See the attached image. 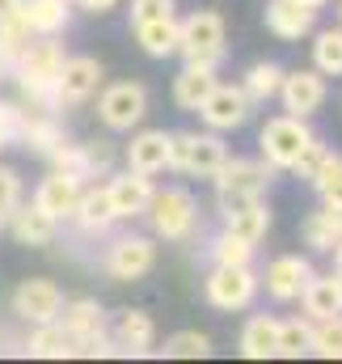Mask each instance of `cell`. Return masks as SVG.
<instances>
[{
    "mask_svg": "<svg viewBox=\"0 0 342 364\" xmlns=\"http://www.w3.org/2000/svg\"><path fill=\"white\" fill-rule=\"evenodd\" d=\"M330 255H334V272L342 275V242H338V246H334V250H330Z\"/></svg>",
    "mask_w": 342,
    "mask_h": 364,
    "instance_id": "obj_48",
    "label": "cell"
},
{
    "mask_svg": "<svg viewBox=\"0 0 342 364\" xmlns=\"http://www.w3.org/2000/svg\"><path fill=\"white\" fill-rule=\"evenodd\" d=\"M127 170L148 174V178H157L161 170H170V132H161V127L136 132L131 144H127Z\"/></svg>",
    "mask_w": 342,
    "mask_h": 364,
    "instance_id": "obj_14",
    "label": "cell"
},
{
    "mask_svg": "<svg viewBox=\"0 0 342 364\" xmlns=\"http://www.w3.org/2000/svg\"><path fill=\"white\" fill-rule=\"evenodd\" d=\"M26 352L38 356V360H64V356H77V339L64 331V322H38L34 335L26 339Z\"/></svg>",
    "mask_w": 342,
    "mask_h": 364,
    "instance_id": "obj_27",
    "label": "cell"
},
{
    "mask_svg": "<svg viewBox=\"0 0 342 364\" xmlns=\"http://www.w3.org/2000/svg\"><path fill=\"white\" fill-rule=\"evenodd\" d=\"M60 68H64V47L51 43V38H43V34H38V43H26V51L13 60L17 85H21L26 102H30L34 110L55 114V110L64 106L60 93H55V77H60Z\"/></svg>",
    "mask_w": 342,
    "mask_h": 364,
    "instance_id": "obj_1",
    "label": "cell"
},
{
    "mask_svg": "<svg viewBox=\"0 0 342 364\" xmlns=\"http://www.w3.org/2000/svg\"><path fill=\"white\" fill-rule=\"evenodd\" d=\"M4 225H9V233H13L21 246H34V250L55 242V220H51L43 208H34V203H26V208L17 203V208L9 212V220H4Z\"/></svg>",
    "mask_w": 342,
    "mask_h": 364,
    "instance_id": "obj_22",
    "label": "cell"
},
{
    "mask_svg": "<svg viewBox=\"0 0 342 364\" xmlns=\"http://www.w3.org/2000/svg\"><path fill=\"white\" fill-rule=\"evenodd\" d=\"M279 97H283V110L287 114H317L321 102H326V77L317 68H296V73H283L279 81Z\"/></svg>",
    "mask_w": 342,
    "mask_h": 364,
    "instance_id": "obj_10",
    "label": "cell"
},
{
    "mask_svg": "<svg viewBox=\"0 0 342 364\" xmlns=\"http://www.w3.org/2000/svg\"><path fill=\"white\" fill-rule=\"evenodd\" d=\"M304 4H309V9H321V4H330V0H304Z\"/></svg>",
    "mask_w": 342,
    "mask_h": 364,
    "instance_id": "obj_50",
    "label": "cell"
},
{
    "mask_svg": "<svg viewBox=\"0 0 342 364\" xmlns=\"http://www.w3.org/2000/svg\"><path fill=\"white\" fill-rule=\"evenodd\" d=\"M17 9H21V17H26V26H30L34 38L38 34L43 38H55L72 21V0H21Z\"/></svg>",
    "mask_w": 342,
    "mask_h": 364,
    "instance_id": "obj_21",
    "label": "cell"
},
{
    "mask_svg": "<svg viewBox=\"0 0 342 364\" xmlns=\"http://www.w3.org/2000/svg\"><path fill=\"white\" fill-rule=\"evenodd\" d=\"M60 322H64V331L77 339V352H81V343L97 339V335L106 331V309H101L93 296H77V301H64Z\"/></svg>",
    "mask_w": 342,
    "mask_h": 364,
    "instance_id": "obj_20",
    "label": "cell"
},
{
    "mask_svg": "<svg viewBox=\"0 0 342 364\" xmlns=\"http://www.w3.org/2000/svg\"><path fill=\"white\" fill-rule=\"evenodd\" d=\"M309 279H313L309 259H300V255H279V259L266 267V292H270L275 301H300V292H304Z\"/></svg>",
    "mask_w": 342,
    "mask_h": 364,
    "instance_id": "obj_18",
    "label": "cell"
},
{
    "mask_svg": "<svg viewBox=\"0 0 342 364\" xmlns=\"http://www.w3.org/2000/svg\"><path fill=\"white\" fill-rule=\"evenodd\" d=\"M313 26H317V9H309L304 0H270L266 4V30L283 43L313 34Z\"/></svg>",
    "mask_w": 342,
    "mask_h": 364,
    "instance_id": "obj_15",
    "label": "cell"
},
{
    "mask_svg": "<svg viewBox=\"0 0 342 364\" xmlns=\"http://www.w3.org/2000/svg\"><path fill=\"white\" fill-rule=\"evenodd\" d=\"M300 301H304V318H313V322L342 314V275H338V272L313 275V279L304 284Z\"/></svg>",
    "mask_w": 342,
    "mask_h": 364,
    "instance_id": "obj_23",
    "label": "cell"
},
{
    "mask_svg": "<svg viewBox=\"0 0 342 364\" xmlns=\"http://www.w3.org/2000/svg\"><path fill=\"white\" fill-rule=\"evenodd\" d=\"M309 140H313V132H309V123H304L300 114L266 119V127H262V136H258V144H262V161L275 166V170H292L296 157L309 149Z\"/></svg>",
    "mask_w": 342,
    "mask_h": 364,
    "instance_id": "obj_4",
    "label": "cell"
},
{
    "mask_svg": "<svg viewBox=\"0 0 342 364\" xmlns=\"http://www.w3.org/2000/svg\"><path fill=\"white\" fill-rule=\"evenodd\" d=\"M17 4H21V0H0V17H9V13H17Z\"/></svg>",
    "mask_w": 342,
    "mask_h": 364,
    "instance_id": "obj_47",
    "label": "cell"
},
{
    "mask_svg": "<svg viewBox=\"0 0 342 364\" xmlns=\"http://www.w3.org/2000/svg\"><path fill=\"white\" fill-rule=\"evenodd\" d=\"M203 292H207V301H211L220 314H237V309L254 305L258 275L250 272V263H246V267H211Z\"/></svg>",
    "mask_w": 342,
    "mask_h": 364,
    "instance_id": "obj_7",
    "label": "cell"
},
{
    "mask_svg": "<svg viewBox=\"0 0 342 364\" xmlns=\"http://www.w3.org/2000/svg\"><path fill=\"white\" fill-rule=\"evenodd\" d=\"M250 110H254V102L246 97L241 85H220V81H216V90L199 102L194 114H199L211 132H233V127H241V123L250 119Z\"/></svg>",
    "mask_w": 342,
    "mask_h": 364,
    "instance_id": "obj_8",
    "label": "cell"
},
{
    "mask_svg": "<svg viewBox=\"0 0 342 364\" xmlns=\"http://www.w3.org/2000/svg\"><path fill=\"white\" fill-rule=\"evenodd\" d=\"M64 309V292L55 279H21L17 292H13V314L21 322H55Z\"/></svg>",
    "mask_w": 342,
    "mask_h": 364,
    "instance_id": "obj_9",
    "label": "cell"
},
{
    "mask_svg": "<svg viewBox=\"0 0 342 364\" xmlns=\"http://www.w3.org/2000/svg\"><path fill=\"white\" fill-rule=\"evenodd\" d=\"M313 68L321 77H342V26L334 30H321L317 43H313Z\"/></svg>",
    "mask_w": 342,
    "mask_h": 364,
    "instance_id": "obj_33",
    "label": "cell"
},
{
    "mask_svg": "<svg viewBox=\"0 0 342 364\" xmlns=\"http://www.w3.org/2000/svg\"><path fill=\"white\" fill-rule=\"evenodd\" d=\"M220 208H224V229L228 233H237V237H246L254 246L270 233V208L262 203V195H254V199H228Z\"/></svg>",
    "mask_w": 342,
    "mask_h": 364,
    "instance_id": "obj_16",
    "label": "cell"
},
{
    "mask_svg": "<svg viewBox=\"0 0 342 364\" xmlns=\"http://www.w3.org/2000/svg\"><path fill=\"white\" fill-rule=\"evenodd\" d=\"M279 81H283V68H279V64H270V60H262V64H254V68L246 73L241 90H246L250 102H270V97L279 93Z\"/></svg>",
    "mask_w": 342,
    "mask_h": 364,
    "instance_id": "obj_34",
    "label": "cell"
},
{
    "mask_svg": "<svg viewBox=\"0 0 342 364\" xmlns=\"http://www.w3.org/2000/svg\"><path fill=\"white\" fill-rule=\"evenodd\" d=\"M77 4H81L85 13H106V9H114L118 0H77Z\"/></svg>",
    "mask_w": 342,
    "mask_h": 364,
    "instance_id": "obj_46",
    "label": "cell"
},
{
    "mask_svg": "<svg viewBox=\"0 0 342 364\" xmlns=\"http://www.w3.org/2000/svg\"><path fill=\"white\" fill-rule=\"evenodd\" d=\"M106 191H110V203H114V216L118 220H136V216H144L148 212V199H153V178L148 174H136V170H127V174H114V178L106 182Z\"/></svg>",
    "mask_w": 342,
    "mask_h": 364,
    "instance_id": "obj_13",
    "label": "cell"
},
{
    "mask_svg": "<svg viewBox=\"0 0 342 364\" xmlns=\"http://www.w3.org/2000/svg\"><path fill=\"white\" fill-rule=\"evenodd\" d=\"M157 229V237L165 242H186L194 233V220H199V203L190 191L182 186H165V191H153L148 199V212H144Z\"/></svg>",
    "mask_w": 342,
    "mask_h": 364,
    "instance_id": "obj_3",
    "label": "cell"
},
{
    "mask_svg": "<svg viewBox=\"0 0 342 364\" xmlns=\"http://www.w3.org/2000/svg\"><path fill=\"white\" fill-rule=\"evenodd\" d=\"M72 216H77V225H81L85 233H106V229L118 220V216H114V203H110V191H106V186H81Z\"/></svg>",
    "mask_w": 342,
    "mask_h": 364,
    "instance_id": "obj_25",
    "label": "cell"
},
{
    "mask_svg": "<svg viewBox=\"0 0 342 364\" xmlns=\"http://www.w3.org/2000/svg\"><path fill=\"white\" fill-rule=\"evenodd\" d=\"M338 21H342V4H338Z\"/></svg>",
    "mask_w": 342,
    "mask_h": 364,
    "instance_id": "obj_51",
    "label": "cell"
},
{
    "mask_svg": "<svg viewBox=\"0 0 342 364\" xmlns=\"http://www.w3.org/2000/svg\"><path fill=\"white\" fill-rule=\"evenodd\" d=\"M144 114H148V90L140 81H114L97 97V119L110 132H131Z\"/></svg>",
    "mask_w": 342,
    "mask_h": 364,
    "instance_id": "obj_5",
    "label": "cell"
},
{
    "mask_svg": "<svg viewBox=\"0 0 342 364\" xmlns=\"http://www.w3.org/2000/svg\"><path fill=\"white\" fill-rule=\"evenodd\" d=\"M17 203H21V178H17V170L0 166V229H4V220Z\"/></svg>",
    "mask_w": 342,
    "mask_h": 364,
    "instance_id": "obj_42",
    "label": "cell"
},
{
    "mask_svg": "<svg viewBox=\"0 0 342 364\" xmlns=\"http://www.w3.org/2000/svg\"><path fill=\"white\" fill-rule=\"evenodd\" d=\"M224 157H228V149H224V140L216 136V132H190V140H186V166H182V174H194V178H211L220 166H224Z\"/></svg>",
    "mask_w": 342,
    "mask_h": 364,
    "instance_id": "obj_24",
    "label": "cell"
},
{
    "mask_svg": "<svg viewBox=\"0 0 342 364\" xmlns=\"http://www.w3.org/2000/svg\"><path fill=\"white\" fill-rule=\"evenodd\" d=\"M153 263H157V246L148 237H118L110 246V255H106V272H110V279H118V284L144 279V275L153 272Z\"/></svg>",
    "mask_w": 342,
    "mask_h": 364,
    "instance_id": "obj_11",
    "label": "cell"
},
{
    "mask_svg": "<svg viewBox=\"0 0 342 364\" xmlns=\"http://www.w3.org/2000/svg\"><path fill=\"white\" fill-rule=\"evenodd\" d=\"M313 191L321 195V203L342 208V157L338 153H326V161H321V170L313 178Z\"/></svg>",
    "mask_w": 342,
    "mask_h": 364,
    "instance_id": "obj_37",
    "label": "cell"
},
{
    "mask_svg": "<svg viewBox=\"0 0 342 364\" xmlns=\"http://www.w3.org/2000/svg\"><path fill=\"white\" fill-rule=\"evenodd\" d=\"M326 153H330V149H326V144L313 136V140H309V149L296 157L292 174H296V178H304V182H313V178H317V170H321V161H326Z\"/></svg>",
    "mask_w": 342,
    "mask_h": 364,
    "instance_id": "obj_41",
    "label": "cell"
},
{
    "mask_svg": "<svg viewBox=\"0 0 342 364\" xmlns=\"http://www.w3.org/2000/svg\"><path fill=\"white\" fill-rule=\"evenodd\" d=\"M241 356L246 360H270V356H279V322L275 318L254 314L241 326Z\"/></svg>",
    "mask_w": 342,
    "mask_h": 364,
    "instance_id": "obj_28",
    "label": "cell"
},
{
    "mask_svg": "<svg viewBox=\"0 0 342 364\" xmlns=\"http://www.w3.org/2000/svg\"><path fill=\"white\" fill-rule=\"evenodd\" d=\"M101 85V60H93V55H64V68H60V77H55V93H60V102H85L93 97Z\"/></svg>",
    "mask_w": 342,
    "mask_h": 364,
    "instance_id": "obj_12",
    "label": "cell"
},
{
    "mask_svg": "<svg viewBox=\"0 0 342 364\" xmlns=\"http://www.w3.org/2000/svg\"><path fill=\"white\" fill-rule=\"evenodd\" d=\"M170 360H203V356H211V339L203 335V331H177L165 339V348H161Z\"/></svg>",
    "mask_w": 342,
    "mask_h": 364,
    "instance_id": "obj_36",
    "label": "cell"
},
{
    "mask_svg": "<svg viewBox=\"0 0 342 364\" xmlns=\"http://www.w3.org/2000/svg\"><path fill=\"white\" fill-rule=\"evenodd\" d=\"M157 17H173V0H131V26L157 21Z\"/></svg>",
    "mask_w": 342,
    "mask_h": 364,
    "instance_id": "obj_43",
    "label": "cell"
},
{
    "mask_svg": "<svg viewBox=\"0 0 342 364\" xmlns=\"http://www.w3.org/2000/svg\"><path fill=\"white\" fill-rule=\"evenodd\" d=\"M60 140H64V127L55 123V114L38 110V114H21V123H17V140H13V144H26V149H34V153L47 157Z\"/></svg>",
    "mask_w": 342,
    "mask_h": 364,
    "instance_id": "obj_29",
    "label": "cell"
},
{
    "mask_svg": "<svg viewBox=\"0 0 342 364\" xmlns=\"http://www.w3.org/2000/svg\"><path fill=\"white\" fill-rule=\"evenodd\" d=\"M224 51H228V34H224L220 13L199 9V13L177 21V55L186 64H220Z\"/></svg>",
    "mask_w": 342,
    "mask_h": 364,
    "instance_id": "obj_2",
    "label": "cell"
},
{
    "mask_svg": "<svg viewBox=\"0 0 342 364\" xmlns=\"http://www.w3.org/2000/svg\"><path fill=\"white\" fill-rule=\"evenodd\" d=\"M211 178H216L220 203H228V199H254V195H262V191L270 186L275 166L254 161V157H224V166H220Z\"/></svg>",
    "mask_w": 342,
    "mask_h": 364,
    "instance_id": "obj_6",
    "label": "cell"
},
{
    "mask_svg": "<svg viewBox=\"0 0 342 364\" xmlns=\"http://www.w3.org/2000/svg\"><path fill=\"white\" fill-rule=\"evenodd\" d=\"M216 90V64H186L173 77V102L182 110H199V102Z\"/></svg>",
    "mask_w": 342,
    "mask_h": 364,
    "instance_id": "obj_26",
    "label": "cell"
},
{
    "mask_svg": "<svg viewBox=\"0 0 342 364\" xmlns=\"http://www.w3.org/2000/svg\"><path fill=\"white\" fill-rule=\"evenodd\" d=\"M51 166L60 170V174H72V178H89V153H85V144H68V140H60L51 153Z\"/></svg>",
    "mask_w": 342,
    "mask_h": 364,
    "instance_id": "obj_40",
    "label": "cell"
},
{
    "mask_svg": "<svg viewBox=\"0 0 342 364\" xmlns=\"http://www.w3.org/2000/svg\"><path fill=\"white\" fill-rule=\"evenodd\" d=\"M26 110H17L13 102H0V149H9L17 140V123H21Z\"/></svg>",
    "mask_w": 342,
    "mask_h": 364,
    "instance_id": "obj_44",
    "label": "cell"
},
{
    "mask_svg": "<svg viewBox=\"0 0 342 364\" xmlns=\"http://www.w3.org/2000/svg\"><path fill=\"white\" fill-rule=\"evenodd\" d=\"M9 68H13V64H9V55H4V51H0V77H4V73H9Z\"/></svg>",
    "mask_w": 342,
    "mask_h": 364,
    "instance_id": "obj_49",
    "label": "cell"
},
{
    "mask_svg": "<svg viewBox=\"0 0 342 364\" xmlns=\"http://www.w3.org/2000/svg\"><path fill=\"white\" fill-rule=\"evenodd\" d=\"M85 153H89V178L110 170V149H106L101 140H97V144H85Z\"/></svg>",
    "mask_w": 342,
    "mask_h": 364,
    "instance_id": "obj_45",
    "label": "cell"
},
{
    "mask_svg": "<svg viewBox=\"0 0 342 364\" xmlns=\"http://www.w3.org/2000/svg\"><path fill=\"white\" fill-rule=\"evenodd\" d=\"M309 352H313V318L279 322V356L296 360V356H309Z\"/></svg>",
    "mask_w": 342,
    "mask_h": 364,
    "instance_id": "obj_32",
    "label": "cell"
},
{
    "mask_svg": "<svg viewBox=\"0 0 342 364\" xmlns=\"http://www.w3.org/2000/svg\"><path fill=\"white\" fill-rule=\"evenodd\" d=\"M34 34H30V26H26V17H21V9L17 13H9V17H0V51L9 55V64L26 51V43H30Z\"/></svg>",
    "mask_w": 342,
    "mask_h": 364,
    "instance_id": "obj_39",
    "label": "cell"
},
{
    "mask_svg": "<svg viewBox=\"0 0 342 364\" xmlns=\"http://www.w3.org/2000/svg\"><path fill=\"white\" fill-rule=\"evenodd\" d=\"M110 335H114L123 356H148V348L157 339V326L144 309H118L114 322H110Z\"/></svg>",
    "mask_w": 342,
    "mask_h": 364,
    "instance_id": "obj_17",
    "label": "cell"
},
{
    "mask_svg": "<svg viewBox=\"0 0 342 364\" xmlns=\"http://www.w3.org/2000/svg\"><path fill=\"white\" fill-rule=\"evenodd\" d=\"M136 43L153 60L177 55V17H157V21H136Z\"/></svg>",
    "mask_w": 342,
    "mask_h": 364,
    "instance_id": "obj_30",
    "label": "cell"
},
{
    "mask_svg": "<svg viewBox=\"0 0 342 364\" xmlns=\"http://www.w3.org/2000/svg\"><path fill=\"white\" fill-rule=\"evenodd\" d=\"M313 356L326 360H342V314L313 322Z\"/></svg>",
    "mask_w": 342,
    "mask_h": 364,
    "instance_id": "obj_38",
    "label": "cell"
},
{
    "mask_svg": "<svg viewBox=\"0 0 342 364\" xmlns=\"http://www.w3.org/2000/svg\"><path fill=\"white\" fill-rule=\"evenodd\" d=\"M304 242L317 250V255H330L334 246L342 242V208H321V212H313L309 220H304Z\"/></svg>",
    "mask_w": 342,
    "mask_h": 364,
    "instance_id": "obj_31",
    "label": "cell"
},
{
    "mask_svg": "<svg viewBox=\"0 0 342 364\" xmlns=\"http://www.w3.org/2000/svg\"><path fill=\"white\" fill-rule=\"evenodd\" d=\"M77 195H81V178H72V174H51V178L38 182V191H34V208H43L55 225L60 220H68L72 216V208H77Z\"/></svg>",
    "mask_w": 342,
    "mask_h": 364,
    "instance_id": "obj_19",
    "label": "cell"
},
{
    "mask_svg": "<svg viewBox=\"0 0 342 364\" xmlns=\"http://www.w3.org/2000/svg\"><path fill=\"white\" fill-rule=\"evenodd\" d=\"M211 263L216 267H246V263H254V242H246V237H237V233L224 229L211 242Z\"/></svg>",
    "mask_w": 342,
    "mask_h": 364,
    "instance_id": "obj_35",
    "label": "cell"
}]
</instances>
